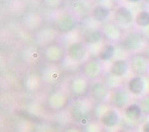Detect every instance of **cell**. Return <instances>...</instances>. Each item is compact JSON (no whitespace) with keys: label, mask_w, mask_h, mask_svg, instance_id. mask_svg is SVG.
Segmentation results:
<instances>
[{"label":"cell","mask_w":149,"mask_h":132,"mask_svg":"<svg viewBox=\"0 0 149 132\" xmlns=\"http://www.w3.org/2000/svg\"><path fill=\"white\" fill-rule=\"evenodd\" d=\"M148 38L144 32L140 30H129L128 32L124 33V37L120 42L124 50H127L128 53L134 54H140L143 53L146 49Z\"/></svg>","instance_id":"obj_1"},{"label":"cell","mask_w":149,"mask_h":132,"mask_svg":"<svg viewBox=\"0 0 149 132\" xmlns=\"http://www.w3.org/2000/svg\"><path fill=\"white\" fill-rule=\"evenodd\" d=\"M125 88L131 94V97L141 99L142 97L149 93V79L148 76L132 74L125 83Z\"/></svg>","instance_id":"obj_2"},{"label":"cell","mask_w":149,"mask_h":132,"mask_svg":"<svg viewBox=\"0 0 149 132\" xmlns=\"http://www.w3.org/2000/svg\"><path fill=\"white\" fill-rule=\"evenodd\" d=\"M130 69L134 75L148 76L149 75V57H147L143 53L134 54L130 58Z\"/></svg>","instance_id":"obj_3"},{"label":"cell","mask_w":149,"mask_h":132,"mask_svg":"<svg viewBox=\"0 0 149 132\" xmlns=\"http://www.w3.org/2000/svg\"><path fill=\"white\" fill-rule=\"evenodd\" d=\"M113 19L117 25L123 28H129L132 24H135V16L132 11L127 6H119L116 8L113 13Z\"/></svg>","instance_id":"obj_4"},{"label":"cell","mask_w":149,"mask_h":132,"mask_svg":"<svg viewBox=\"0 0 149 132\" xmlns=\"http://www.w3.org/2000/svg\"><path fill=\"white\" fill-rule=\"evenodd\" d=\"M123 115H124V119L131 124H139L142 120V118L144 117L139 101L137 102L132 101L130 105H128L125 109L123 110Z\"/></svg>","instance_id":"obj_5"},{"label":"cell","mask_w":149,"mask_h":132,"mask_svg":"<svg viewBox=\"0 0 149 132\" xmlns=\"http://www.w3.org/2000/svg\"><path fill=\"white\" fill-rule=\"evenodd\" d=\"M131 101V94L128 92L127 88H118L112 94V105L117 109H125L128 105H130Z\"/></svg>","instance_id":"obj_6"},{"label":"cell","mask_w":149,"mask_h":132,"mask_svg":"<svg viewBox=\"0 0 149 132\" xmlns=\"http://www.w3.org/2000/svg\"><path fill=\"white\" fill-rule=\"evenodd\" d=\"M124 33L125 32L123 31V29L119 25H117L115 21L107 23L104 25V35L112 42H122Z\"/></svg>","instance_id":"obj_7"},{"label":"cell","mask_w":149,"mask_h":132,"mask_svg":"<svg viewBox=\"0 0 149 132\" xmlns=\"http://www.w3.org/2000/svg\"><path fill=\"white\" fill-rule=\"evenodd\" d=\"M129 71H131L130 69V62L129 59L124 58V59H116V61L111 66V74L119 77V79H124L127 77Z\"/></svg>","instance_id":"obj_8"},{"label":"cell","mask_w":149,"mask_h":132,"mask_svg":"<svg viewBox=\"0 0 149 132\" xmlns=\"http://www.w3.org/2000/svg\"><path fill=\"white\" fill-rule=\"evenodd\" d=\"M120 122V117L116 110H109L102 117V123L106 127H115Z\"/></svg>","instance_id":"obj_9"},{"label":"cell","mask_w":149,"mask_h":132,"mask_svg":"<svg viewBox=\"0 0 149 132\" xmlns=\"http://www.w3.org/2000/svg\"><path fill=\"white\" fill-rule=\"evenodd\" d=\"M135 25L141 29L149 28V11L143 8L137 12V15L135 16Z\"/></svg>","instance_id":"obj_10"},{"label":"cell","mask_w":149,"mask_h":132,"mask_svg":"<svg viewBox=\"0 0 149 132\" xmlns=\"http://www.w3.org/2000/svg\"><path fill=\"white\" fill-rule=\"evenodd\" d=\"M111 15V11L105 6H97L93 10V17L99 21H105Z\"/></svg>","instance_id":"obj_11"},{"label":"cell","mask_w":149,"mask_h":132,"mask_svg":"<svg viewBox=\"0 0 149 132\" xmlns=\"http://www.w3.org/2000/svg\"><path fill=\"white\" fill-rule=\"evenodd\" d=\"M107 88L104 83H95L94 87H93V94H94V98L98 100H103L104 98L107 97Z\"/></svg>","instance_id":"obj_12"},{"label":"cell","mask_w":149,"mask_h":132,"mask_svg":"<svg viewBox=\"0 0 149 132\" xmlns=\"http://www.w3.org/2000/svg\"><path fill=\"white\" fill-rule=\"evenodd\" d=\"M113 56H115V46H113V44H106L103 48L100 57L104 59V61H110V59L113 58Z\"/></svg>","instance_id":"obj_13"},{"label":"cell","mask_w":149,"mask_h":132,"mask_svg":"<svg viewBox=\"0 0 149 132\" xmlns=\"http://www.w3.org/2000/svg\"><path fill=\"white\" fill-rule=\"evenodd\" d=\"M139 104L141 105V109L143 111L144 117H149V93L139 100Z\"/></svg>","instance_id":"obj_14"},{"label":"cell","mask_w":149,"mask_h":132,"mask_svg":"<svg viewBox=\"0 0 149 132\" xmlns=\"http://www.w3.org/2000/svg\"><path fill=\"white\" fill-rule=\"evenodd\" d=\"M140 132H149V120L143 122L140 129Z\"/></svg>","instance_id":"obj_15"},{"label":"cell","mask_w":149,"mask_h":132,"mask_svg":"<svg viewBox=\"0 0 149 132\" xmlns=\"http://www.w3.org/2000/svg\"><path fill=\"white\" fill-rule=\"evenodd\" d=\"M143 54L147 56V57H149V41H148V43H147V46H146V49L143 50Z\"/></svg>","instance_id":"obj_16"},{"label":"cell","mask_w":149,"mask_h":132,"mask_svg":"<svg viewBox=\"0 0 149 132\" xmlns=\"http://www.w3.org/2000/svg\"><path fill=\"white\" fill-rule=\"evenodd\" d=\"M130 4H139V3H143V0H127Z\"/></svg>","instance_id":"obj_17"},{"label":"cell","mask_w":149,"mask_h":132,"mask_svg":"<svg viewBox=\"0 0 149 132\" xmlns=\"http://www.w3.org/2000/svg\"><path fill=\"white\" fill-rule=\"evenodd\" d=\"M123 132H137V131H132V130H127V131H123Z\"/></svg>","instance_id":"obj_18"},{"label":"cell","mask_w":149,"mask_h":132,"mask_svg":"<svg viewBox=\"0 0 149 132\" xmlns=\"http://www.w3.org/2000/svg\"><path fill=\"white\" fill-rule=\"evenodd\" d=\"M143 3H144V4H148V5H149V0H143Z\"/></svg>","instance_id":"obj_19"}]
</instances>
